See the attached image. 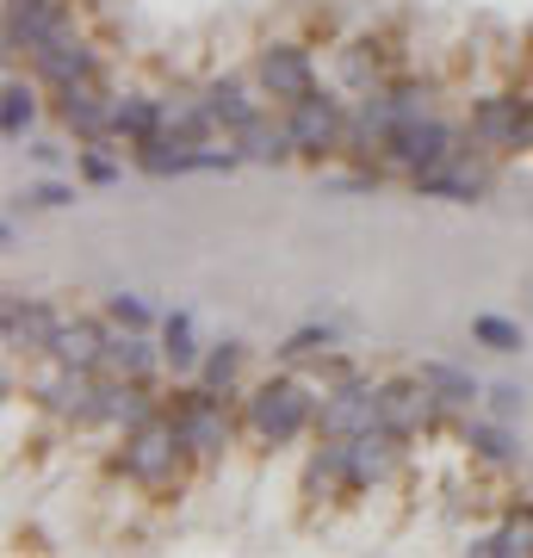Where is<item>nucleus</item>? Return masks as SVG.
I'll use <instances>...</instances> for the list:
<instances>
[{
  "instance_id": "obj_1",
  "label": "nucleus",
  "mask_w": 533,
  "mask_h": 558,
  "mask_svg": "<svg viewBox=\"0 0 533 558\" xmlns=\"http://www.w3.org/2000/svg\"><path fill=\"white\" fill-rule=\"evenodd\" d=\"M316 410H323V391L298 366H286V360H279L267 379L242 385V428L261 447H292V440L316 435Z\"/></svg>"
},
{
  "instance_id": "obj_2",
  "label": "nucleus",
  "mask_w": 533,
  "mask_h": 558,
  "mask_svg": "<svg viewBox=\"0 0 533 558\" xmlns=\"http://www.w3.org/2000/svg\"><path fill=\"white\" fill-rule=\"evenodd\" d=\"M198 465H205V459H198L193 447L174 435L168 410H161V416H149L143 428H124L119 453H112V472H119L131 490H143V497H174V490H186Z\"/></svg>"
},
{
  "instance_id": "obj_3",
  "label": "nucleus",
  "mask_w": 533,
  "mask_h": 558,
  "mask_svg": "<svg viewBox=\"0 0 533 558\" xmlns=\"http://www.w3.org/2000/svg\"><path fill=\"white\" fill-rule=\"evenodd\" d=\"M348 124H354V106L348 100H336L323 81H316L304 100H292L286 106V131H292V143H298V156H341L348 149Z\"/></svg>"
},
{
  "instance_id": "obj_4",
  "label": "nucleus",
  "mask_w": 533,
  "mask_h": 558,
  "mask_svg": "<svg viewBox=\"0 0 533 558\" xmlns=\"http://www.w3.org/2000/svg\"><path fill=\"white\" fill-rule=\"evenodd\" d=\"M255 81H261V94L279 100V106L304 100V94L316 87V50L311 44H298V38L255 44Z\"/></svg>"
},
{
  "instance_id": "obj_5",
  "label": "nucleus",
  "mask_w": 533,
  "mask_h": 558,
  "mask_svg": "<svg viewBox=\"0 0 533 558\" xmlns=\"http://www.w3.org/2000/svg\"><path fill=\"white\" fill-rule=\"evenodd\" d=\"M385 422V379L373 373H354L341 379L336 391H323V410H316V435H366Z\"/></svg>"
},
{
  "instance_id": "obj_6",
  "label": "nucleus",
  "mask_w": 533,
  "mask_h": 558,
  "mask_svg": "<svg viewBox=\"0 0 533 558\" xmlns=\"http://www.w3.org/2000/svg\"><path fill=\"white\" fill-rule=\"evenodd\" d=\"M397 62H403V50H397L391 32H360V38H348L336 50V75H341V87L360 100V94H373V87L391 81Z\"/></svg>"
},
{
  "instance_id": "obj_7",
  "label": "nucleus",
  "mask_w": 533,
  "mask_h": 558,
  "mask_svg": "<svg viewBox=\"0 0 533 558\" xmlns=\"http://www.w3.org/2000/svg\"><path fill=\"white\" fill-rule=\"evenodd\" d=\"M32 75H38L50 94H62V87H75V81H94L99 75V50L81 38L75 25H69L62 38H50L44 50H32Z\"/></svg>"
},
{
  "instance_id": "obj_8",
  "label": "nucleus",
  "mask_w": 533,
  "mask_h": 558,
  "mask_svg": "<svg viewBox=\"0 0 533 558\" xmlns=\"http://www.w3.org/2000/svg\"><path fill=\"white\" fill-rule=\"evenodd\" d=\"M57 329H62V311L50 299H20V292H7V360L50 354Z\"/></svg>"
},
{
  "instance_id": "obj_9",
  "label": "nucleus",
  "mask_w": 533,
  "mask_h": 558,
  "mask_svg": "<svg viewBox=\"0 0 533 558\" xmlns=\"http://www.w3.org/2000/svg\"><path fill=\"white\" fill-rule=\"evenodd\" d=\"M57 119L75 143H112V100L99 94L94 81H75L57 94Z\"/></svg>"
},
{
  "instance_id": "obj_10",
  "label": "nucleus",
  "mask_w": 533,
  "mask_h": 558,
  "mask_svg": "<svg viewBox=\"0 0 533 558\" xmlns=\"http://www.w3.org/2000/svg\"><path fill=\"white\" fill-rule=\"evenodd\" d=\"M198 94H205V106L218 112V124L230 131V137H237L242 124H255L261 112H267V106H261V81H242V75H211Z\"/></svg>"
},
{
  "instance_id": "obj_11",
  "label": "nucleus",
  "mask_w": 533,
  "mask_h": 558,
  "mask_svg": "<svg viewBox=\"0 0 533 558\" xmlns=\"http://www.w3.org/2000/svg\"><path fill=\"white\" fill-rule=\"evenodd\" d=\"M161 366H168V354H161V348H149V336H143V329L112 336V341H106V360H99V373H106V379H137V385H156Z\"/></svg>"
},
{
  "instance_id": "obj_12",
  "label": "nucleus",
  "mask_w": 533,
  "mask_h": 558,
  "mask_svg": "<svg viewBox=\"0 0 533 558\" xmlns=\"http://www.w3.org/2000/svg\"><path fill=\"white\" fill-rule=\"evenodd\" d=\"M106 341H112V329H106V323H94V317H62V329H57V341H50V354H44V360H62V366L99 373Z\"/></svg>"
},
{
  "instance_id": "obj_13",
  "label": "nucleus",
  "mask_w": 533,
  "mask_h": 558,
  "mask_svg": "<svg viewBox=\"0 0 533 558\" xmlns=\"http://www.w3.org/2000/svg\"><path fill=\"white\" fill-rule=\"evenodd\" d=\"M161 131H168V100H156V94H119L112 100V137H124L131 149L156 143Z\"/></svg>"
},
{
  "instance_id": "obj_14",
  "label": "nucleus",
  "mask_w": 533,
  "mask_h": 558,
  "mask_svg": "<svg viewBox=\"0 0 533 558\" xmlns=\"http://www.w3.org/2000/svg\"><path fill=\"white\" fill-rule=\"evenodd\" d=\"M410 186L422 193V199H453V205H477L484 193H490V174H472L465 161H440V168H422V174H410Z\"/></svg>"
},
{
  "instance_id": "obj_15",
  "label": "nucleus",
  "mask_w": 533,
  "mask_h": 558,
  "mask_svg": "<svg viewBox=\"0 0 533 558\" xmlns=\"http://www.w3.org/2000/svg\"><path fill=\"white\" fill-rule=\"evenodd\" d=\"M459 440H465V453L477 459V465H496V472H514L521 465V440L509 435V422H484V416H472V422H459Z\"/></svg>"
},
{
  "instance_id": "obj_16",
  "label": "nucleus",
  "mask_w": 533,
  "mask_h": 558,
  "mask_svg": "<svg viewBox=\"0 0 533 558\" xmlns=\"http://www.w3.org/2000/svg\"><path fill=\"white\" fill-rule=\"evenodd\" d=\"M465 553L477 558H514V553H533V502H514L509 515H502V527H490V534H477Z\"/></svg>"
},
{
  "instance_id": "obj_17",
  "label": "nucleus",
  "mask_w": 533,
  "mask_h": 558,
  "mask_svg": "<svg viewBox=\"0 0 533 558\" xmlns=\"http://www.w3.org/2000/svg\"><path fill=\"white\" fill-rule=\"evenodd\" d=\"M237 143H242V156L249 161H261V168H286V161L298 156V143H292V131H286V119H267V112H261L255 124H242L237 131Z\"/></svg>"
},
{
  "instance_id": "obj_18",
  "label": "nucleus",
  "mask_w": 533,
  "mask_h": 558,
  "mask_svg": "<svg viewBox=\"0 0 533 558\" xmlns=\"http://www.w3.org/2000/svg\"><path fill=\"white\" fill-rule=\"evenodd\" d=\"M415 373H422V385H428V391L440 398V410H472V403L484 398V385H477L465 366H447V360H422Z\"/></svg>"
},
{
  "instance_id": "obj_19",
  "label": "nucleus",
  "mask_w": 533,
  "mask_h": 558,
  "mask_svg": "<svg viewBox=\"0 0 533 558\" xmlns=\"http://www.w3.org/2000/svg\"><path fill=\"white\" fill-rule=\"evenodd\" d=\"M242 366H249V341H218L198 360V379L218 385V391H242Z\"/></svg>"
},
{
  "instance_id": "obj_20",
  "label": "nucleus",
  "mask_w": 533,
  "mask_h": 558,
  "mask_svg": "<svg viewBox=\"0 0 533 558\" xmlns=\"http://www.w3.org/2000/svg\"><path fill=\"white\" fill-rule=\"evenodd\" d=\"M161 354L174 373H198V341H193V317L186 311H168L161 317Z\"/></svg>"
},
{
  "instance_id": "obj_21",
  "label": "nucleus",
  "mask_w": 533,
  "mask_h": 558,
  "mask_svg": "<svg viewBox=\"0 0 533 558\" xmlns=\"http://www.w3.org/2000/svg\"><path fill=\"white\" fill-rule=\"evenodd\" d=\"M38 124V87L20 75H7V119H0V131H7V143H25V131Z\"/></svg>"
},
{
  "instance_id": "obj_22",
  "label": "nucleus",
  "mask_w": 533,
  "mask_h": 558,
  "mask_svg": "<svg viewBox=\"0 0 533 558\" xmlns=\"http://www.w3.org/2000/svg\"><path fill=\"white\" fill-rule=\"evenodd\" d=\"M472 341H477V348H490V354H521V348H528V329H521L514 317L477 311V317H472Z\"/></svg>"
},
{
  "instance_id": "obj_23",
  "label": "nucleus",
  "mask_w": 533,
  "mask_h": 558,
  "mask_svg": "<svg viewBox=\"0 0 533 558\" xmlns=\"http://www.w3.org/2000/svg\"><path fill=\"white\" fill-rule=\"evenodd\" d=\"M336 329H329V323H298L292 336L279 341L274 348V360H286V366H292V360H304V354H323V348H336Z\"/></svg>"
},
{
  "instance_id": "obj_24",
  "label": "nucleus",
  "mask_w": 533,
  "mask_h": 558,
  "mask_svg": "<svg viewBox=\"0 0 533 558\" xmlns=\"http://www.w3.org/2000/svg\"><path fill=\"white\" fill-rule=\"evenodd\" d=\"M106 317L119 323V329H143V336L156 329V311H149L137 292H112V299H106Z\"/></svg>"
},
{
  "instance_id": "obj_25",
  "label": "nucleus",
  "mask_w": 533,
  "mask_h": 558,
  "mask_svg": "<svg viewBox=\"0 0 533 558\" xmlns=\"http://www.w3.org/2000/svg\"><path fill=\"white\" fill-rule=\"evenodd\" d=\"M484 403H490V416L496 422H514V416H528V391H521V385H484Z\"/></svg>"
},
{
  "instance_id": "obj_26",
  "label": "nucleus",
  "mask_w": 533,
  "mask_h": 558,
  "mask_svg": "<svg viewBox=\"0 0 533 558\" xmlns=\"http://www.w3.org/2000/svg\"><path fill=\"white\" fill-rule=\"evenodd\" d=\"M99 149H106V143H87L75 168H81V180H87V186H112V180H119V161L99 156Z\"/></svg>"
},
{
  "instance_id": "obj_27",
  "label": "nucleus",
  "mask_w": 533,
  "mask_h": 558,
  "mask_svg": "<svg viewBox=\"0 0 533 558\" xmlns=\"http://www.w3.org/2000/svg\"><path fill=\"white\" fill-rule=\"evenodd\" d=\"M20 199L44 205V211H62V205H75V186H69V180H38V186H25Z\"/></svg>"
},
{
  "instance_id": "obj_28",
  "label": "nucleus",
  "mask_w": 533,
  "mask_h": 558,
  "mask_svg": "<svg viewBox=\"0 0 533 558\" xmlns=\"http://www.w3.org/2000/svg\"><path fill=\"white\" fill-rule=\"evenodd\" d=\"M32 161L38 168H62V143H32Z\"/></svg>"
}]
</instances>
